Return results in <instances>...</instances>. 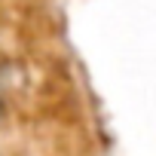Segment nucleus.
<instances>
[{
	"label": "nucleus",
	"instance_id": "obj_1",
	"mask_svg": "<svg viewBox=\"0 0 156 156\" xmlns=\"http://www.w3.org/2000/svg\"><path fill=\"white\" fill-rule=\"evenodd\" d=\"M3 116H6V107H3V101H0V122H3Z\"/></svg>",
	"mask_w": 156,
	"mask_h": 156
}]
</instances>
